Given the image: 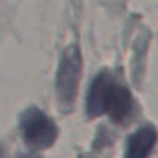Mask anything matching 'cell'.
I'll list each match as a JSON object with an SVG mask.
<instances>
[{
  "label": "cell",
  "instance_id": "1",
  "mask_svg": "<svg viewBox=\"0 0 158 158\" xmlns=\"http://www.w3.org/2000/svg\"><path fill=\"white\" fill-rule=\"evenodd\" d=\"M132 110V97L129 89L117 85L107 72L98 74L86 98V114L91 118L109 114L110 120L115 123L124 121Z\"/></svg>",
  "mask_w": 158,
  "mask_h": 158
},
{
  "label": "cell",
  "instance_id": "2",
  "mask_svg": "<svg viewBox=\"0 0 158 158\" xmlns=\"http://www.w3.org/2000/svg\"><path fill=\"white\" fill-rule=\"evenodd\" d=\"M20 132L26 144L35 149L51 148L58 135L57 124L35 106L25 109L20 115Z\"/></svg>",
  "mask_w": 158,
  "mask_h": 158
},
{
  "label": "cell",
  "instance_id": "3",
  "mask_svg": "<svg viewBox=\"0 0 158 158\" xmlns=\"http://www.w3.org/2000/svg\"><path fill=\"white\" fill-rule=\"evenodd\" d=\"M80 74H81L80 49L75 45H71L64 49L61 55L57 72V97L63 110L74 105L78 91Z\"/></svg>",
  "mask_w": 158,
  "mask_h": 158
},
{
  "label": "cell",
  "instance_id": "4",
  "mask_svg": "<svg viewBox=\"0 0 158 158\" xmlns=\"http://www.w3.org/2000/svg\"><path fill=\"white\" fill-rule=\"evenodd\" d=\"M157 131L154 126H143L135 131L126 143L124 158H148L157 144Z\"/></svg>",
  "mask_w": 158,
  "mask_h": 158
},
{
  "label": "cell",
  "instance_id": "5",
  "mask_svg": "<svg viewBox=\"0 0 158 158\" xmlns=\"http://www.w3.org/2000/svg\"><path fill=\"white\" fill-rule=\"evenodd\" d=\"M0 158H6L5 157V151H3V148L0 146Z\"/></svg>",
  "mask_w": 158,
  "mask_h": 158
}]
</instances>
